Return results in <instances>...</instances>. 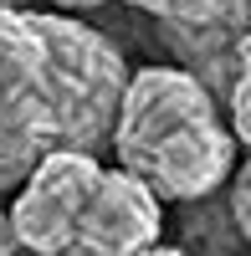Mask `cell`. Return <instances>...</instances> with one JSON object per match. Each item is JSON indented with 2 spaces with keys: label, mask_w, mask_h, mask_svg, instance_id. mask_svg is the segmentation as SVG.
I'll use <instances>...</instances> for the list:
<instances>
[{
  "label": "cell",
  "mask_w": 251,
  "mask_h": 256,
  "mask_svg": "<svg viewBox=\"0 0 251 256\" xmlns=\"http://www.w3.org/2000/svg\"><path fill=\"white\" fill-rule=\"evenodd\" d=\"M128 62L77 16L0 6V195L56 148H113Z\"/></svg>",
  "instance_id": "1"
},
{
  "label": "cell",
  "mask_w": 251,
  "mask_h": 256,
  "mask_svg": "<svg viewBox=\"0 0 251 256\" xmlns=\"http://www.w3.org/2000/svg\"><path fill=\"white\" fill-rule=\"evenodd\" d=\"M113 154L123 169L149 180L164 200H210L236 169V134L220 123L210 82L190 67H138L113 123Z\"/></svg>",
  "instance_id": "2"
},
{
  "label": "cell",
  "mask_w": 251,
  "mask_h": 256,
  "mask_svg": "<svg viewBox=\"0 0 251 256\" xmlns=\"http://www.w3.org/2000/svg\"><path fill=\"white\" fill-rule=\"evenodd\" d=\"M98 180H102V164H98L92 148H56V154H46L16 184L10 220L20 230V246L41 251V256L72 251L82 210H88Z\"/></svg>",
  "instance_id": "3"
},
{
  "label": "cell",
  "mask_w": 251,
  "mask_h": 256,
  "mask_svg": "<svg viewBox=\"0 0 251 256\" xmlns=\"http://www.w3.org/2000/svg\"><path fill=\"white\" fill-rule=\"evenodd\" d=\"M164 236V195L138 180L134 169H102V180L92 190L88 210L77 226V246L88 256H134V251H154Z\"/></svg>",
  "instance_id": "4"
},
{
  "label": "cell",
  "mask_w": 251,
  "mask_h": 256,
  "mask_svg": "<svg viewBox=\"0 0 251 256\" xmlns=\"http://www.w3.org/2000/svg\"><path fill=\"white\" fill-rule=\"evenodd\" d=\"M128 6L154 20H170V26H210L236 10V0H128Z\"/></svg>",
  "instance_id": "5"
},
{
  "label": "cell",
  "mask_w": 251,
  "mask_h": 256,
  "mask_svg": "<svg viewBox=\"0 0 251 256\" xmlns=\"http://www.w3.org/2000/svg\"><path fill=\"white\" fill-rule=\"evenodd\" d=\"M226 108H231V134H236V144L251 148V67H236L231 88H226Z\"/></svg>",
  "instance_id": "6"
},
{
  "label": "cell",
  "mask_w": 251,
  "mask_h": 256,
  "mask_svg": "<svg viewBox=\"0 0 251 256\" xmlns=\"http://www.w3.org/2000/svg\"><path fill=\"white\" fill-rule=\"evenodd\" d=\"M231 226L241 241H251V159L231 169Z\"/></svg>",
  "instance_id": "7"
},
{
  "label": "cell",
  "mask_w": 251,
  "mask_h": 256,
  "mask_svg": "<svg viewBox=\"0 0 251 256\" xmlns=\"http://www.w3.org/2000/svg\"><path fill=\"white\" fill-rule=\"evenodd\" d=\"M10 251H26V246H20V230L10 220V210H0V256H10Z\"/></svg>",
  "instance_id": "8"
},
{
  "label": "cell",
  "mask_w": 251,
  "mask_h": 256,
  "mask_svg": "<svg viewBox=\"0 0 251 256\" xmlns=\"http://www.w3.org/2000/svg\"><path fill=\"white\" fill-rule=\"evenodd\" d=\"M236 67H251V26L236 36Z\"/></svg>",
  "instance_id": "9"
},
{
  "label": "cell",
  "mask_w": 251,
  "mask_h": 256,
  "mask_svg": "<svg viewBox=\"0 0 251 256\" xmlns=\"http://www.w3.org/2000/svg\"><path fill=\"white\" fill-rule=\"evenodd\" d=\"M56 10H98V6H108V0H52Z\"/></svg>",
  "instance_id": "10"
},
{
  "label": "cell",
  "mask_w": 251,
  "mask_h": 256,
  "mask_svg": "<svg viewBox=\"0 0 251 256\" xmlns=\"http://www.w3.org/2000/svg\"><path fill=\"white\" fill-rule=\"evenodd\" d=\"M0 6H26V0H0Z\"/></svg>",
  "instance_id": "11"
}]
</instances>
